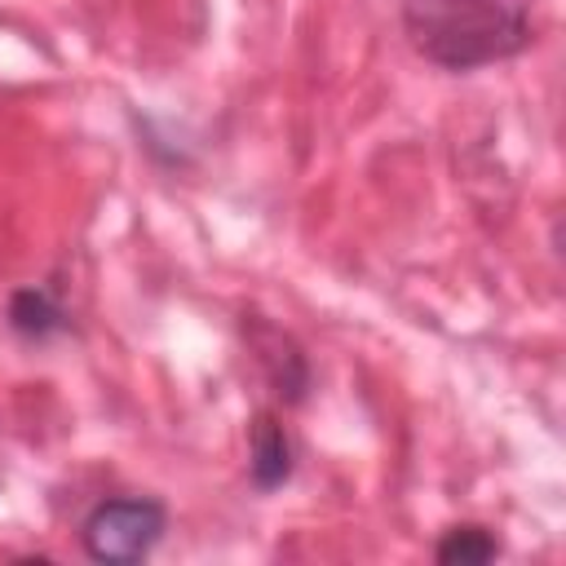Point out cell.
Here are the masks:
<instances>
[{"mask_svg": "<svg viewBox=\"0 0 566 566\" xmlns=\"http://www.w3.org/2000/svg\"><path fill=\"white\" fill-rule=\"evenodd\" d=\"M243 332H248V340H252V349H256V358H261L270 385L283 394V402H301L305 389H310V363H305L301 345H296L283 327H274V323H265V318L243 323Z\"/></svg>", "mask_w": 566, "mask_h": 566, "instance_id": "3957f363", "label": "cell"}, {"mask_svg": "<svg viewBox=\"0 0 566 566\" xmlns=\"http://www.w3.org/2000/svg\"><path fill=\"white\" fill-rule=\"evenodd\" d=\"M248 478L256 491H274L292 478V438L274 411H256L248 424Z\"/></svg>", "mask_w": 566, "mask_h": 566, "instance_id": "277c9868", "label": "cell"}, {"mask_svg": "<svg viewBox=\"0 0 566 566\" xmlns=\"http://www.w3.org/2000/svg\"><path fill=\"white\" fill-rule=\"evenodd\" d=\"M9 327L22 340H53L66 332V310L49 287H18L9 296Z\"/></svg>", "mask_w": 566, "mask_h": 566, "instance_id": "5b68a950", "label": "cell"}, {"mask_svg": "<svg viewBox=\"0 0 566 566\" xmlns=\"http://www.w3.org/2000/svg\"><path fill=\"white\" fill-rule=\"evenodd\" d=\"M402 31L442 71L509 62L535 40L531 0H402Z\"/></svg>", "mask_w": 566, "mask_h": 566, "instance_id": "6da1fadb", "label": "cell"}, {"mask_svg": "<svg viewBox=\"0 0 566 566\" xmlns=\"http://www.w3.org/2000/svg\"><path fill=\"white\" fill-rule=\"evenodd\" d=\"M168 526V509L150 495H115L88 509V517L80 522V544L93 562H111V566H128L142 562Z\"/></svg>", "mask_w": 566, "mask_h": 566, "instance_id": "7a4b0ae2", "label": "cell"}, {"mask_svg": "<svg viewBox=\"0 0 566 566\" xmlns=\"http://www.w3.org/2000/svg\"><path fill=\"white\" fill-rule=\"evenodd\" d=\"M433 557L438 562H491V557H500V539L478 522H460V526L442 531Z\"/></svg>", "mask_w": 566, "mask_h": 566, "instance_id": "8992f818", "label": "cell"}]
</instances>
